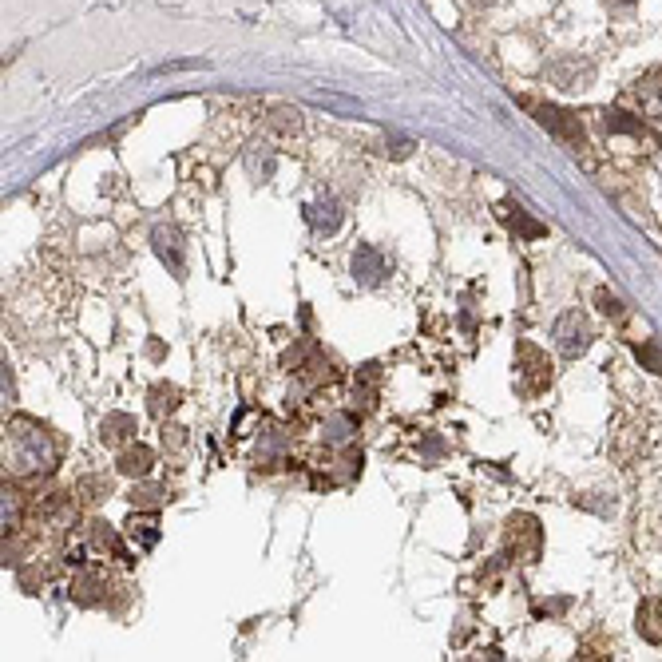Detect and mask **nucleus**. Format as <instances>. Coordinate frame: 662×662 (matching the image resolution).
<instances>
[{
	"label": "nucleus",
	"instance_id": "f257e3e1",
	"mask_svg": "<svg viewBox=\"0 0 662 662\" xmlns=\"http://www.w3.org/2000/svg\"><path fill=\"white\" fill-rule=\"evenodd\" d=\"M52 468H56L52 433L32 417H12L4 429V472L28 480V476H48Z\"/></svg>",
	"mask_w": 662,
	"mask_h": 662
},
{
	"label": "nucleus",
	"instance_id": "f03ea898",
	"mask_svg": "<svg viewBox=\"0 0 662 662\" xmlns=\"http://www.w3.org/2000/svg\"><path fill=\"white\" fill-rule=\"evenodd\" d=\"M516 381H520L524 397H540L552 385V361L540 345H532V341L516 345Z\"/></svg>",
	"mask_w": 662,
	"mask_h": 662
},
{
	"label": "nucleus",
	"instance_id": "7ed1b4c3",
	"mask_svg": "<svg viewBox=\"0 0 662 662\" xmlns=\"http://www.w3.org/2000/svg\"><path fill=\"white\" fill-rule=\"evenodd\" d=\"M524 108L536 115V123H544L548 131H552L555 139H563L575 155L587 147V135H583V123H579V115H571V111L555 108V104H540V100H524Z\"/></svg>",
	"mask_w": 662,
	"mask_h": 662
},
{
	"label": "nucleus",
	"instance_id": "20e7f679",
	"mask_svg": "<svg viewBox=\"0 0 662 662\" xmlns=\"http://www.w3.org/2000/svg\"><path fill=\"white\" fill-rule=\"evenodd\" d=\"M540 548H544V528H540V520L528 516V512L512 516V520H508V555L532 563V559H540Z\"/></svg>",
	"mask_w": 662,
	"mask_h": 662
},
{
	"label": "nucleus",
	"instance_id": "39448f33",
	"mask_svg": "<svg viewBox=\"0 0 662 662\" xmlns=\"http://www.w3.org/2000/svg\"><path fill=\"white\" fill-rule=\"evenodd\" d=\"M591 322H587V314L583 310H567L559 322H555V345H559V353L563 357H583L587 349H591Z\"/></svg>",
	"mask_w": 662,
	"mask_h": 662
},
{
	"label": "nucleus",
	"instance_id": "423d86ee",
	"mask_svg": "<svg viewBox=\"0 0 662 662\" xmlns=\"http://www.w3.org/2000/svg\"><path fill=\"white\" fill-rule=\"evenodd\" d=\"M544 76L552 80L555 88H563V92H587L591 80H595V64L591 60H579V56H559V60L548 64Z\"/></svg>",
	"mask_w": 662,
	"mask_h": 662
},
{
	"label": "nucleus",
	"instance_id": "0eeeda50",
	"mask_svg": "<svg viewBox=\"0 0 662 662\" xmlns=\"http://www.w3.org/2000/svg\"><path fill=\"white\" fill-rule=\"evenodd\" d=\"M349 270H353V282L357 286H381L385 274H389V266H385V258H381L377 246H357L353 258H349Z\"/></svg>",
	"mask_w": 662,
	"mask_h": 662
},
{
	"label": "nucleus",
	"instance_id": "6e6552de",
	"mask_svg": "<svg viewBox=\"0 0 662 662\" xmlns=\"http://www.w3.org/2000/svg\"><path fill=\"white\" fill-rule=\"evenodd\" d=\"M104 587H108L104 567H88V563H80L76 579L68 583V595L80 599V603H100V599H104Z\"/></svg>",
	"mask_w": 662,
	"mask_h": 662
},
{
	"label": "nucleus",
	"instance_id": "1a4fd4ad",
	"mask_svg": "<svg viewBox=\"0 0 662 662\" xmlns=\"http://www.w3.org/2000/svg\"><path fill=\"white\" fill-rule=\"evenodd\" d=\"M635 104H639V115H647V123L662 127V68L635 84Z\"/></svg>",
	"mask_w": 662,
	"mask_h": 662
},
{
	"label": "nucleus",
	"instance_id": "9d476101",
	"mask_svg": "<svg viewBox=\"0 0 662 662\" xmlns=\"http://www.w3.org/2000/svg\"><path fill=\"white\" fill-rule=\"evenodd\" d=\"M84 540H88V548L92 552H108L111 559H123V563H131V552L123 548V540H119V532L104 524V520H92L88 528H84Z\"/></svg>",
	"mask_w": 662,
	"mask_h": 662
},
{
	"label": "nucleus",
	"instance_id": "9b49d317",
	"mask_svg": "<svg viewBox=\"0 0 662 662\" xmlns=\"http://www.w3.org/2000/svg\"><path fill=\"white\" fill-rule=\"evenodd\" d=\"M151 246H155V254L171 266V274L183 278V238H179V230H175V226H155Z\"/></svg>",
	"mask_w": 662,
	"mask_h": 662
},
{
	"label": "nucleus",
	"instance_id": "f8f14e48",
	"mask_svg": "<svg viewBox=\"0 0 662 662\" xmlns=\"http://www.w3.org/2000/svg\"><path fill=\"white\" fill-rule=\"evenodd\" d=\"M496 219L504 222L512 234L528 238V242H536V238H544V234H548V226H544V222L528 219V211H524V207H516V203H500V207H496Z\"/></svg>",
	"mask_w": 662,
	"mask_h": 662
},
{
	"label": "nucleus",
	"instance_id": "ddd939ff",
	"mask_svg": "<svg viewBox=\"0 0 662 662\" xmlns=\"http://www.w3.org/2000/svg\"><path fill=\"white\" fill-rule=\"evenodd\" d=\"M341 207H337V199L330 195H322V199H314V203H306V222L318 230V234H333L337 226H341Z\"/></svg>",
	"mask_w": 662,
	"mask_h": 662
},
{
	"label": "nucleus",
	"instance_id": "4468645a",
	"mask_svg": "<svg viewBox=\"0 0 662 662\" xmlns=\"http://www.w3.org/2000/svg\"><path fill=\"white\" fill-rule=\"evenodd\" d=\"M635 627H639V635H643L647 643L662 647V599L659 595H651V599H643V603H639Z\"/></svg>",
	"mask_w": 662,
	"mask_h": 662
},
{
	"label": "nucleus",
	"instance_id": "2eb2a0df",
	"mask_svg": "<svg viewBox=\"0 0 662 662\" xmlns=\"http://www.w3.org/2000/svg\"><path fill=\"white\" fill-rule=\"evenodd\" d=\"M599 123H603L611 135H635V139H643V135H647L643 115H627L623 108H603L599 111Z\"/></svg>",
	"mask_w": 662,
	"mask_h": 662
},
{
	"label": "nucleus",
	"instance_id": "dca6fc26",
	"mask_svg": "<svg viewBox=\"0 0 662 662\" xmlns=\"http://www.w3.org/2000/svg\"><path fill=\"white\" fill-rule=\"evenodd\" d=\"M151 464H155V456H151V448H147V444H131V448H123V452H119V472H123V476H131V480L151 476Z\"/></svg>",
	"mask_w": 662,
	"mask_h": 662
},
{
	"label": "nucleus",
	"instance_id": "f3484780",
	"mask_svg": "<svg viewBox=\"0 0 662 662\" xmlns=\"http://www.w3.org/2000/svg\"><path fill=\"white\" fill-rule=\"evenodd\" d=\"M135 433H139V429H135V417H131V413H108L104 425H100L104 444H123V441H131Z\"/></svg>",
	"mask_w": 662,
	"mask_h": 662
},
{
	"label": "nucleus",
	"instance_id": "a211bd4d",
	"mask_svg": "<svg viewBox=\"0 0 662 662\" xmlns=\"http://www.w3.org/2000/svg\"><path fill=\"white\" fill-rule=\"evenodd\" d=\"M179 397H183V393H179V385L159 381V385L151 389V405H147V409H151V417H159V421H163V417H171V413L179 409Z\"/></svg>",
	"mask_w": 662,
	"mask_h": 662
},
{
	"label": "nucleus",
	"instance_id": "6ab92c4d",
	"mask_svg": "<svg viewBox=\"0 0 662 662\" xmlns=\"http://www.w3.org/2000/svg\"><path fill=\"white\" fill-rule=\"evenodd\" d=\"M24 528V496L4 480V536H16Z\"/></svg>",
	"mask_w": 662,
	"mask_h": 662
},
{
	"label": "nucleus",
	"instance_id": "aec40b11",
	"mask_svg": "<svg viewBox=\"0 0 662 662\" xmlns=\"http://www.w3.org/2000/svg\"><path fill=\"white\" fill-rule=\"evenodd\" d=\"M76 496H80V504H100V500H108L111 496V480L104 476V472L80 476V480H76Z\"/></svg>",
	"mask_w": 662,
	"mask_h": 662
},
{
	"label": "nucleus",
	"instance_id": "412c9836",
	"mask_svg": "<svg viewBox=\"0 0 662 662\" xmlns=\"http://www.w3.org/2000/svg\"><path fill=\"white\" fill-rule=\"evenodd\" d=\"M171 500V488L167 484H147V476L131 488V504L135 508H159V504H167Z\"/></svg>",
	"mask_w": 662,
	"mask_h": 662
},
{
	"label": "nucleus",
	"instance_id": "4be33fe9",
	"mask_svg": "<svg viewBox=\"0 0 662 662\" xmlns=\"http://www.w3.org/2000/svg\"><path fill=\"white\" fill-rule=\"evenodd\" d=\"M266 123H270V131H278L282 139H294V135L302 131V115L294 108H270Z\"/></svg>",
	"mask_w": 662,
	"mask_h": 662
},
{
	"label": "nucleus",
	"instance_id": "5701e85b",
	"mask_svg": "<svg viewBox=\"0 0 662 662\" xmlns=\"http://www.w3.org/2000/svg\"><path fill=\"white\" fill-rule=\"evenodd\" d=\"M127 532H131V540L139 536L143 548H155V544H159V524H155V516H131V520H127Z\"/></svg>",
	"mask_w": 662,
	"mask_h": 662
},
{
	"label": "nucleus",
	"instance_id": "b1692460",
	"mask_svg": "<svg viewBox=\"0 0 662 662\" xmlns=\"http://www.w3.org/2000/svg\"><path fill=\"white\" fill-rule=\"evenodd\" d=\"M274 163H278V159H274V151H262V155H258V147H250V151H246V167H250V175H254V179H262V183L274 175Z\"/></svg>",
	"mask_w": 662,
	"mask_h": 662
},
{
	"label": "nucleus",
	"instance_id": "393cba45",
	"mask_svg": "<svg viewBox=\"0 0 662 662\" xmlns=\"http://www.w3.org/2000/svg\"><path fill=\"white\" fill-rule=\"evenodd\" d=\"M310 100L322 104V108L341 111V115H361V104H357V100H345V96H337V92H314Z\"/></svg>",
	"mask_w": 662,
	"mask_h": 662
},
{
	"label": "nucleus",
	"instance_id": "a878e982",
	"mask_svg": "<svg viewBox=\"0 0 662 662\" xmlns=\"http://www.w3.org/2000/svg\"><path fill=\"white\" fill-rule=\"evenodd\" d=\"M635 353H639V361H643L651 373H662V345L659 341H643Z\"/></svg>",
	"mask_w": 662,
	"mask_h": 662
},
{
	"label": "nucleus",
	"instance_id": "bb28decb",
	"mask_svg": "<svg viewBox=\"0 0 662 662\" xmlns=\"http://www.w3.org/2000/svg\"><path fill=\"white\" fill-rule=\"evenodd\" d=\"M595 302H599V310L607 314V318H623L627 310H623V302L611 294V290H595Z\"/></svg>",
	"mask_w": 662,
	"mask_h": 662
},
{
	"label": "nucleus",
	"instance_id": "cd10ccee",
	"mask_svg": "<svg viewBox=\"0 0 662 662\" xmlns=\"http://www.w3.org/2000/svg\"><path fill=\"white\" fill-rule=\"evenodd\" d=\"M183 444H187V429H179V425H163V448L179 452Z\"/></svg>",
	"mask_w": 662,
	"mask_h": 662
},
{
	"label": "nucleus",
	"instance_id": "c85d7f7f",
	"mask_svg": "<svg viewBox=\"0 0 662 662\" xmlns=\"http://www.w3.org/2000/svg\"><path fill=\"white\" fill-rule=\"evenodd\" d=\"M635 4H639V0H603V8H607L611 16H631Z\"/></svg>",
	"mask_w": 662,
	"mask_h": 662
},
{
	"label": "nucleus",
	"instance_id": "c756f323",
	"mask_svg": "<svg viewBox=\"0 0 662 662\" xmlns=\"http://www.w3.org/2000/svg\"><path fill=\"white\" fill-rule=\"evenodd\" d=\"M385 151H389L393 159H409V151H413V143H409V139H393V143H389Z\"/></svg>",
	"mask_w": 662,
	"mask_h": 662
},
{
	"label": "nucleus",
	"instance_id": "7c9ffc66",
	"mask_svg": "<svg viewBox=\"0 0 662 662\" xmlns=\"http://www.w3.org/2000/svg\"><path fill=\"white\" fill-rule=\"evenodd\" d=\"M464 4H472V8H484V4H492V0H464Z\"/></svg>",
	"mask_w": 662,
	"mask_h": 662
}]
</instances>
